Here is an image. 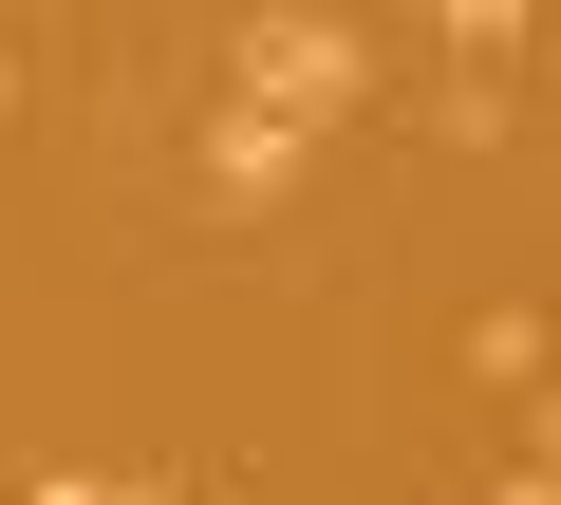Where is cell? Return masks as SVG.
<instances>
[{"label":"cell","mask_w":561,"mask_h":505,"mask_svg":"<svg viewBox=\"0 0 561 505\" xmlns=\"http://www.w3.org/2000/svg\"><path fill=\"white\" fill-rule=\"evenodd\" d=\"M356 76H375V38H356V20H243V113H280V131L356 113Z\"/></svg>","instance_id":"obj_1"},{"label":"cell","mask_w":561,"mask_h":505,"mask_svg":"<svg viewBox=\"0 0 561 505\" xmlns=\"http://www.w3.org/2000/svg\"><path fill=\"white\" fill-rule=\"evenodd\" d=\"M0 113H20V57H0Z\"/></svg>","instance_id":"obj_5"},{"label":"cell","mask_w":561,"mask_h":505,"mask_svg":"<svg viewBox=\"0 0 561 505\" xmlns=\"http://www.w3.org/2000/svg\"><path fill=\"white\" fill-rule=\"evenodd\" d=\"M542 486H561V393H542Z\"/></svg>","instance_id":"obj_4"},{"label":"cell","mask_w":561,"mask_h":505,"mask_svg":"<svg viewBox=\"0 0 561 505\" xmlns=\"http://www.w3.org/2000/svg\"><path fill=\"white\" fill-rule=\"evenodd\" d=\"M206 187L225 206H280V187H300V131H280V113H225L206 131Z\"/></svg>","instance_id":"obj_2"},{"label":"cell","mask_w":561,"mask_h":505,"mask_svg":"<svg viewBox=\"0 0 561 505\" xmlns=\"http://www.w3.org/2000/svg\"><path fill=\"white\" fill-rule=\"evenodd\" d=\"M38 505H169V486H94V468H57V486H38Z\"/></svg>","instance_id":"obj_3"}]
</instances>
